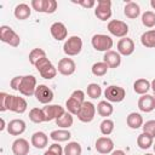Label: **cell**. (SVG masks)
Instances as JSON below:
<instances>
[{"label":"cell","mask_w":155,"mask_h":155,"mask_svg":"<svg viewBox=\"0 0 155 155\" xmlns=\"http://www.w3.org/2000/svg\"><path fill=\"white\" fill-rule=\"evenodd\" d=\"M35 68L36 70L39 71V74L41 75V78L46 79V80H51L53 78H56L57 75V68L52 64V62L47 58V57H44L41 58L36 64H35Z\"/></svg>","instance_id":"6da1fadb"},{"label":"cell","mask_w":155,"mask_h":155,"mask_svg":"<svg viewBox=\"0 0 155 155\" xmlns=\"http://www.w3.org/2000/svg\"><path fill=\"white\" fill-rule=\"evenodd\" d=\"M91 44H92V47L96 50V51H99V52H108L111 50L113 45H114V41L113 39L109 36V35H105V34H94L91 39Z\"/></svg>","instance_id":"7a4b0ae2"},{"label":"cell","mask_w":155,"mask_h":155,"mask_svg":"<svg viewBox=\"0 0 155 155\" xmlns=\"http://www.w3.org/2000/svg\"><path fill=\"white\" fill-rule=\"evenodd\" d=\"M82 50V40L78 35H73L68 38L63 45V51L68 57L78 56Z\"/></svg>","instance_id":"3957f363"},{"label":"cell","mask_w":155,"mask_h":155,"mask_svg":"<svg viewBox=\"0 0 155 155\" xmlns=\"http://www.w3.org/2000/svg\"><path fill=\"white\" fill-rule=\"evenodd\" d=\"M0 40L12 47H18L21 44L19 35L8 25H1L0 27Z\"/></svg>","instance_id":"277c9868"},{"label":"cell","mask_w":155,"mask_h":155,"mask_svg":"<svg viewBox=\"0 0 155 155\" xmlns=\"http://www.w3.org/2000/svg\"><path fill=\"white\" fill-rule=\"evenodd\" d=\"M104 97L110 103H120L126 97V91L121 86L110 85L104 90Z\"/></svg>","instance_id":"5b68a950"},{"label":"cell","mask_w":155,"mask_h":155,"mask_svg":"<svg viewBox=\"0 0 155 155\" xmlns=\"http://www.w3.org/2000/svg\"><path fill=\"white\" fill-rule=\"evenodd\" d=\"M38 85H36V78L34 75H24L22 78V82L19 85V93L25 96V97H30L34 96L35 90H36Z\"/></svg>","instance_id":"8992f818"},{"label":"cell","mask_w":155,"mask_h":155,"mask_svg":"<svg viewBox=\"0 0 155 155\" xmlns=\"http://www.w3.org/2000/svg\"><path fill=\"white\" fill-rule=\"evenodd\" d=\"M96 105L92 103V102H88V101H85L78 113V119L81 121V122H85V124H88L91 122L93 119H94V115H96Z\"/></svg>","instance_id":"52a82bcc"},{"label":"cell","mask_w":155,"mask_h":155,"mask_svg":"<svg viewBox=\"0 0 155 155\" xmlns=\"http://www.w3.org/2000/svg\"><path fill=\"white\" fill-rule=\"evenodd\" d=\"M109 33L116 38H126V35L128 34V25L119 19H111L108 25H107Z\"/></svg>","instance_id":"ba28073f"},{"label":"cell","mask_w":155,"mask_h":155,"mask_svg":"<svg viewBox=\"0 0 155 155\" xmlns=\"http://www.w3.org/2000/svg\"><path fill=\"white\" fill-rule=\"evenodd\" d=\"M28 103L23 97L10 94L8 96V102H7V110L17 113V114H23L27 110Z\"/></svg>","instance_id":"9c48e42d"},{"label":"cell","mask_w":155,"mask_h":155,"mask_svg":"<svg viewBox=\"0 0 155 155\" xmlns=\"http://www.w3.org/2000/svg\"><path fill=\"white\" fill-rule=\"evenodd\" d=\"M94 15L101 21H107L111 17V1L110 0H98L94 8Z\"/></svg>","instance_id":"30bf717a"},{"label":"cell","mask_w":155,"mask_h":155,"mask_svg":"<svg viewBox=\"0 0 155 155\" xmlns=\"http://www.w3.org/2000/svg\"><path fill=\"white\" fill-rule=\"evenodd\" d=\"M42 110H44V114H45V122L57 120L58 117H61L65 113V109L62 105H58V104H46L42 108Z\"/></svg>","instance_id":"8fae6325"},{"label":"cell","mask_w":155,"mask_h":155,"mask_svg":"<svg viewBox=\"0 0 155 155\" xmlns=\"http://www.w3.org/2000/svg\"><path fill=\"white\" fill-rule=\"evenodd\" d=\"M34 97L42 104H50L53 101V91L46 85H39L35 90Z\"/></svg>","instance_id":"7c38bea8"},{"label":"cell","mask_w":155,"mask_h":155,"mask_svg":"<svg viewBox=\"0 0 155 155\" xmlns=\"http://www.w3.org/2000/svg\"><path fill=\"white\" fill-rule=\"evenodd\" d=\"M94 148L99 153V154H111L113 150H114V142L111 138L104 136V137H99L97 138L96 140V144H94Z\"/></svg>","instance_id":"4fadbf2b"},{"label":"cell","mask_w":155,"mask_h":155,"mask_svg":"<svg viewBox=\"0 0 155 155\" xmlns=\"http://www.w3.org/2000/svg\"><path fill=\"white\" fill-rule=\"evenodd\" d=\"M75 69H76V64L71 58L65 57V58L59 59L58 67H57V70L59 74H62L64 76H70L75 73Z\"/></svg>","instance_id":"5bb4252c"},{"label":"cell","mask_w":155,"mask_h":155,"mask_svg":"<svg viewBox=\"0 0 155 155\" xmlns=\"http://www.w3.org/2000/svg\"><path fill=\"white\" fill-rule=\"evenodd\" d=\"M117 52L121 54V56H131L133 52H134V42L132 39L130 38H122L117 41Z\"/></svg>","instance_id":"9a60e30c"},{"label":"cell","mask_w":155,"mask_h":155,"mask_svg":"<svg viewBox=\"0 0 155 155\" xmlns=\"http://www.w3.org/2000/svg\"><path fill=\"white\" fill-rule=\"evenodd\" d=\"M50 33H51L52 38L57 41H62V40L67 39V36H68V29L64 25V23H62V22H54L50 27Z\"/></svg>","instance_id":"2e32d148"},{"label":"cell","mask_w":155,"mask_h":155,"mask_svg":"<svg viewBox=\"0 0 155 155\" xmlns=\"http://www.w3.org/2000/svg\"><path fill=\"white\" fill-rule=\"evenodd\" d=\"M138 109L143 113H151L155 109V97L150 94H143L138 99Z\"/></svg>","instance_id":"e0dca14e"},{"label":"cell","mask_w":155,"mask_h":155,"mask_svg":"<svg viewBox=\"0 0 155 155\" xmlns=\"http://www.w3.org/2000/svg\"><path fill=\"white\" fill-rule=\"evenodd\" d=\"M11 150L13 153V155H28L29 150H30V145L29 142L24 138H17L11 147Z\"/></svg>","instance_id":"ac0fdd59"},{"label":"cell","mask_w":155,"mask_h":155,"mask_svg":"<svg viewBox=\"0 0 155 155\" xmlns=\"http://www.w3.org/2000/svg\"><path fill=\"white\" fill-rule=\"evenodd\" d=\"M6 128L11 136H21L25 131L27 125L22 119H13L7 124Z\"/></svg>","instance_id":"d6986e66"},{"label":"cell","mask_w":155,"mask_h":155,"mask_svg":"<svg viewBox=\"0 0 155 155\" xmlns=\"http://www.w3.org/2000/svg\"><path fill=\"white\" fill-rule=\"evenodd\" d=\"M103 62L107 63L109 68H117L121 64V54L117 51H108L103 56Z\"/></svg>","instance_id":"ffe728a7"},{"label":"cell","mask_w":155,"mask_h":155,"mask_svg":"<svg viewBox=\"0 0 155 155\" xmlns=\"http://www.w3.org/2000/svg\"><path fill=\"white\" fill-rule=\"evenodd\" d=\"M30 142H31V145L34 148H36V149H44L47 145V143H48V137H47V134L45 132L38 131V132L33 133Z\"/></svg>","instance_id":"44dd1931"},{"label":"cell","mask_w":155,"mask_h":155,"mask_svg":"<svg viewBox=\"0 0 155 155\" xmlns=\"http://www.w3.org/2000/svg\"><path fill=\"white\" fill-rule=\"evenodd\" d=\"M124 15L130 19H136L140 15V6L134 1H127L124 7Z\"/></svg>","instance_id":"7402d4cb"},{"label":"cell","mask_w":155,"mask_h":155,"mask_svg":"<svg viewBox=\"0 0 155 155\" xmlns=\"http://www.w3.org/2000/svg\"><path fill=\"white\" fill-rule=\"evenodd\" d=\"M126 124H127V126H128L130 128L137 130V128L142 127L144 122H143V117H142V115H140L139 113L132 111V113H130V114L127 115V117H126Z\"/></svg>","instance_id":"603a6c76"},{"label":"cell","mask_w":155,"mask_h":155,"mask_svg":"<svg viewBox=\"0 0 155 155\" xmlns=\"http://www.w3.org/2000/svg\"><path fill=\"white\" fill-rule=\"evenodd\" d=\"M30 12H31V10H30L29 5H28V4H24V2L18 4V5L15 7V10H13L15 17H16L17 19H19V21H24V19L29 18Z\"/></svg>","instance_id":"cb8c5ba5"},{"label":"cell","mask_w":155,"mask_h":155,"mask_svg":"<svg viewBox=\"0 0 155 155\" xmlns=\"http://www.w3.org/2000/svg\"><path fill=\"white\" fill-rule=\"evenodd\" d=\"M151 88V85L150 82L147 80V79H137L134 82H133V91L137 93V94H147L148 91Z\"/></svg>","instance_id":"d4e9b609"},{"label":"cell","mask_w":155,"mask_h":155,"mask_svg":"<svg viewBox=\"0 0 155 155\" xmlns=\"http://www.w3.org/2000/svg\"><path fill=\"white\" fill-rule=\"evenodd\" d=\"M71 137V133L68 131V130H64V128H59V130H54L50 133V138L57 143L59 142H67L69 140Z\"/></svg>","instance_id":"484cf974"},{"label":"cell","mask_w":155,"mask_h":155,"mask_svg":"<svg viewBox=\"0 0 155 155\" xmlns=\"http://www.w3.org/2000/svg\"><path fill=\"white\" fill-rule=\"evenodd\" d=\"M140 42L144 47L154 48L155 47V29L144 31L140 36Z\"/></svg>","instance_id":"4316f807"},{"label":"cell","mask_w":155,"mask_h":155,"mask_svg":"<svg viewBox=\"0 0 155 155\" xmlns=\"http://www.w3.org/2000/svg\"><path fill=\"white\" fill-rule=\"evenodd\" d=\"M73 124H74V117H73V114H70L69 111H65L61 117L56 120V125L59 128H64V130H68L69 127H71Z\"/></svg>","instance_id":"83f0119b"},{"label":"cell","mask_w":155,"mask_h":155,"mask_svg":"<svg viewBox=\"0 0 155 155\" xmlns=\"http://www.w3.org/2000/svg\"><path fill=\"white\" fill-rule=\"evenodd\" d=\"M113 111H114V108H113L111 103L108 101H101L97 104V113L105 119H108V116H110L113 114Z\"/></svg>","instance_id":"f1b7e54d"},{"label":"cell","mask_w":155,"mask_h":155,"mask_svg":"<svg viewBox=\"0 0 155 155\" xmlns=\"http://www.w3.org/2000/svg\"><path fill=\"white\" fill-rule=\"evenodd\" d=\"M153 144H154V138H153L151 136H149L148 133L142 132V133L137 137V145H138L140 149H143V150L149 149Z\"/></svg>","instance_id":"f546056e"},{"label":"cell","mask_w":155,"mask_h":155,"mask_svg":"<svg viewBox=\"0 0 155 155\" xmlns=\"http://www.w3.org/2000/svg\"><path fill=\"white\" fill-rule=\"evenodd\" d=\"M29 119L34 124H41L45 122V114L42 108H33L29 111Z\"/></svg>","instance_id":"4dcf8cb0"},{"label":"cell","mask_w":155,"mask_h":155,"mask_svg":"<svg viewBox=\"0 0 155 155\" xmlns=\"http://www.w3.org/2000/svg\"><path fill=\"white\" fill-rule=\"evenodd\" d=\"M44 57H46V52H45V50L36 47V48H33V50L29 52V57H28V58H29L30 64L35 67V64H36L41 58H44Z\"/></svg>","instance_id":"1f68e13d"},{"label":"cell","mask_w":155,"mask_h":155,"mask_svg":"<svg viewBox=\"0 0 155 155\" xmlns=\"http://www.w3.org/2000/svg\"><path fill=\"white\" fill-rule=\"evenodd\" d=\"M81 105H82V103H80L79 101H76V99L73 98V97H69V98L67 99V102H65L67 111H69V113L73 114V115H78V113H79Z\"/></svg>","instance_id":"d6a6232c"},{"label":"cell","mask_w":155,"mask_h":155,"mask_svg":"<svg viewBox=\"0 0 155 155\" xmlns=\"http://www.w3.org/2000/svg\"><path fill=\"white\" fill-rule=\"evenodd\" d=\"M82 148L78 142H69L64 147V155H81Z\"/></svg>","instance_id":"836d02e7"},{"label":"cell","mask_w":155,"mask_h":155,"mask_svg":"<svg viewBox=\"0 0 155 155\" xmlns=\"http://www.w3.org/2000/svg\"><path fill=\"white\" fill-rule=\"evenodd\" d=\"M108 69L109 67L107 65V63L104 62H96L92 68H91V71L94 76H104L107 73H108Z\"/></svg>","instance_id":"e575fe53"},{"label":"cell","mask_w":155,"mask_h":155,"mask_svg":"<svg viewBox=\"0 0 155 155\" xmlns=\"http://www.w3.org/2000/svg\"><path fill=\"white\" fill-rule=\"evenodd\" d=\"M86 92H87V96H88L90 98L97 99V98H99L101 94H102V87H101L98 84H96V82H91V84H88Z\"/></svg>","instance_id":"d590c367"},{"label":"cell","mask_w":155,"mask_h":155,"mask_svg":"<svg viewBox=\"0 0 155 155\" xmlns=\"http://www.w3.org/2000/svg\"><path fill=\"white\" fill-rule=\"evenodd\" d=\"M99 130H101V133L103 136H107L108 137L114 131V121L110 120V119H104L101 122V125H99Z\"/></svg>","instance_id":"8d00e7d4"},{"label":"cell","mask_w":155,"mask_h":155,"mask_svg":"<svg viewBox=\"0 0 155 155\" xmlns=\"http://www.w3.org/2000/svg\"><path fill=\"white\" fill-rule=\"evenodd\" d=\"M142 23L147 28L155 27V12H153V11H145L142 15Z\"/></svg>","instance_id":"74e56055"},{"label":"cell","mask_w":155,"mask_h":155,"mask_svg":"<svg viewBox=\"0 0 155 155\" xmlns=\"http://www.w3.org/2000/svg\"><path fill=\"white\" fill-rule=\"evenodd\" d=\"M58 7V4L56 0H44V8H42V13H54Z\"/></svg>","instance_id":"f35d334b"},{"label":"cell","mask_w":155,"mask_h":155,"mask_svg":"<svg viewBox=\"0 0 155 155\" xmlns=\"http://www.w3.org/2000/svg\"><path fill=\"white\" fill-rule=\"evenodd\" d=\"M142 128H143V132L144 133H148L149 136H151L153 138H155V120L145 121V124H143Z\"/></svg>","instance_id":"ab89813d"},{"label":"cell","mask_w":155,"mask_h":155,"mask_svg":"<svg viewBox=\"0 0 155 155\" xmlns=\"http://www.w3.org/2000/svg\"><path fill=\"white\" fill-rule=\"evenodd\" d=\"M8 93L0 92V111L4 113L7 110V102H8Z\"/></svg>","instance_id":"60d3db41"},{"label":"cell","mask_w":155,"mask_h":155,"mask_svg":"<svg viewBox=\"0 0 155 155\" xmlns=\"http://www.w3.org/2000/svg\"><path fill=\"white\" fill-rule=\"evenodd\" d=\"M22 78H23V76H21V75L15 76V78L10 81V87H11L12 90H15V91H18V90H19V85H21V82H22Z\"/></svg>","instance_id":"b9f144b4"},{"label":"cell","mask_w":155,"mask_h":155,"mask_svg":"<svg viewBox=\"0 0 155 155\" xmlns=\"http://www.w3.org/2000/svg\"><path fill=\"white\" fill-rule=\"evenodd\" d=\"M70 97L75 98V99L79 101L80 103H84V102H85V92H84L82 90H75V91L70 94Z\"/></svg>","instance_id":"7bdbcfd3"},{"label":"cell","mask_w":155,"mask_h":155,"mask_svg":"<svg viewBox=\"0 0 155 155\" xmlns=\"http://www.w3.org/2000/svg\"><path fill=\"white\" fill-rule=\"evenodd\" d=\"M48 150H51L52 153H54L56 155H63L64 154V149L58 144V143H53L48 147Z\"/></svg>","instance_id":"ee69618b"},{"label":"cell","mask_w":155,"mask_h":155,"mask_svg":"<svg viewBox=\"0 0 155 155\" xmlns=\"http://www.w3.org/2000/svg\"><path fill=\"white\" fill-rule=\"evenodd\" d=\"M75 4L85 7V8H92L94 5H96V1L94 0H80V1H74Z\"/></svg>","instance_id":"f6af8a7d"},{"label":"cell","mask_w":155,"mask_h":155,"mask_svg":"<svg viewBox=\"0 0 155 155\" xmlns=\"http://www.w3.org/2000/svg\"><path fill=\"white\" fill-rule=\"evenodd\" d=\"M31 7L33 10H35L36 12H42L44 8V0H31Z\"/></svg>","instance_id":"bcb514c9"},{"label":"cell","mask_w":155,"mask_h":155,"mask_svg":"<svg viewBox=\"0 0 155 155\" xmlns=\"http://www.w3.org/2000/svg\"><path fill=\"white\" fill-rule=\"evenodd\" d=\"M111 155H126V154H125V151H124V150L117 149V150H113Z\"/></svg>","instance_id":"7dc6e473"},{"label":"cell","mask_w":155,"mask_h":155,"mask_svg":"<svg viewBox=\"0 0 155 155\" xmlns=\"http://www.w3.org/2000/svg\"><path fill=\"white\" fill-rule=\"evenodd\" d=\"M0 121H1V126H0V131H4V130H5V127H7V126L5 125V120H4L2 117H1V120H0Z\"/></svg>","instance_id":"c3c4849f"},{"label":"cell","mask_w":155,"mask_h":155,"mask_svg":"<svg viewBox=\"0 0 155 155\" xmlns=\"http://www.w3.org/2000/svg\"><path fill=\"white\" fill-rule=\"evenodd\" d=\"M150 85H151V90H153V92L155 93V79H154V80L150 82Z\"/></svg>","instance_id":"681fc988"},{"label":"cell","mask_w":155,"mask_h":155,"mask_svg":"<svg viewBox=\"0 0 155 155\" xmlns=\"http://www.w3.org/2000/svg\"><path fill=\"white\" fill-rule=\"evenodd\" d=\"M44 155H56V154H54V153H52L51 150H46V151L44 153Z\"/></svg>","instance_id":"f907efd6"},{"label":"cell","mask_w":155,"mask_h":155,"mask_svg":"<svg viewBox=\"0 0 155 155\" xmlns=\"http://www.w3.org/2000/svg\"><path fill=\"white\" fill-rule=\"evenodd\" d=\"M150 6L155 10V0H151V1H150Z\"/></svg>","instance_id":"816d5d0a"},{"label":"cell","mask_w":155,"mask_h":155,"mask_svg":"<svg viewBox=\"0 0 155 155\" xmlns=\"http://www.w3.org/2000/svg\"><path fill=\"white\" fill-rule=\"evenodd\" d=\"M153 148H154V151H155V144H153Z\"/></svg>","instance_id":"f5cc1de1"},{"label":"cell","mask_w":155,"mask_h":155,"mask_svg":"<svg viewBox=\"0 0 155 155\" xmlns=\"http://www.w3.org/2000/svg\"><path fill=\"white\" fill-rule=\"evenodd\" d=\"M145 155H153V154H145Z\"/></svg>","instance_id":"db71d44e"}]
</instances>
